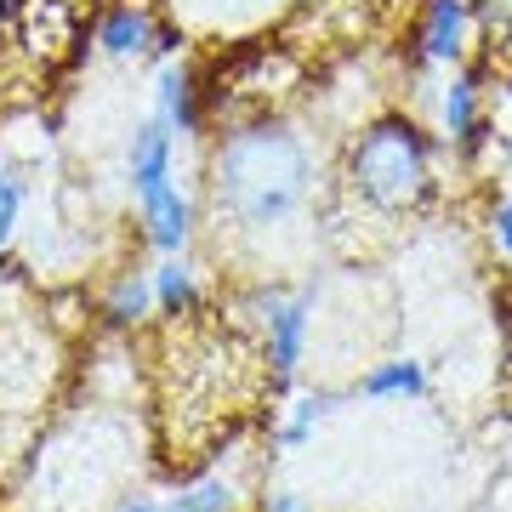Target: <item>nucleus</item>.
Masks as SVG:
<instances>
[{
    "mask_svg": "<svg viewBox=\"0 0 512 512\" xmlns=\"http://www.w3.org/2000/svg\"><path fill=\"white\" fill-rule=\"evenodd\" d=\"M217 205L245 234H268L308 205L313 194V154L291 126H245L217 148Z\"/></svg>",
    "mask_w": 512,
    "mask_h": 512,
    "instance_id": "1",
    "label": "nucleus"
},
{
    "mask_svg": "<svg viewBox=\"0 0 512 512\" xmlns=\"http://www.w3.org/2000/svg\"><path fill=\"white\" fill-rule=\"evenodd\" d=\"M348 183L376 211H410L433 188V148H427V137L410 120H376L353 143Z\"/></svg>",
    "mask_w": 512,
    "mask_h": 512,
    "instance_id": "2",
    "label": "nucleus"
},
{
    "mask_svg": "<svg viewBox=\"0 0 512 512\" xmlns=\"http://www.w3.org/2000/svg\"><path fill=\"white\" fill-rule=\"evenodd\" d=\"M177 365H183L177 382H183L188 416H222V410H228V382L245 370L228 342H188Z\"/></svg>",
    "mask_w": 512,
    "mask_h": 512,
    "instance_id": "3",
    "label": "nucleus"
},
{
    "mask_svg": "<svg viewBox=\"0 0 512 512\" xmlns=\"http://www.w3.org/2000/svg\"><path fill=\"white\" fill-rule=\"evenodd\" d=\"M478 40V12L473 0H427V23H421V52L427 63H461Z\"/></svg>",
    "mask_w": 512,
    "mask_h": 512,
    "instance_id": "4",
    "label": "nucleus"
},
{
    "mask_svg": "<svg viewBox=\"0 0 512 512\" xmlns=\"http://www.w3.org/2000/svg\"><path fill=\"white\" fill-rule=\"evenodd\" d=\"M137 200H143L148 239H154L160 251H183V239H188V200L171 188V177H165V183H148Z\"/></svg>",
    "mask_w": 512,
    "mask_h": 512,
    "instance_id": "5",
    "label": "nucleus"
},
{
    "mask_svg": "<svg viewBox=\"0 0 512 512\" xmlns=\"http://www.w3.org/2000/svg\"><path fill=\"white\" fill-rule=\"evenodd\" d=\"M302 336H308V302H274L268 308V365L285 382L302 359Z\"/></svg>",
    "mask_w": 512,
    "mask_h": 512,
    "instance_id": "6",
    "label": "nucleus"
},
{
    "mask_svg": "<svg viewBox=\"0 0 512 512\" xmlns=\"http://www.w3.org/2000/svg\"><path fill=\"white\" fill-rule=\"evenodd\" d=\"M171 177V120H148V126H137V137H131V183H137V194H143L148 183H165Z\"/></svg>",
    "mask_w": 512,
    "mask_h": 512,
    "instance_id": "7",
    "label": "nucleus"
},
{
    "mask_svg": "<svg viewBox=\"0 0 512 512\" xmlns=\"http://www.w3.org/2000/svg\"><path fill=\"white\" fill-rule=\"evenodd\" d=\"M154 40L160 35H154V18H148L143 6H120V12H109L103 29H97V46L114 52V57H137V52H148Z\"/></svg>",
    "mask_w": 512,
    "mask_h": 512,
    "instance_id": "8",
    "label": "nucleus"
},
{
    "mask_svg": "<svg viewBox=\"0 0 512 512\" xmlns=\"http://www.w3.org/2000/svg\"><path fill=\"white\" fill-rule=\"evenodd\" d=\"M444 126H450V137H456L461 148H478V137H484V109H478L473 74H456V80H450V92H444Z\"/></svg>",
    "mask_w": 512,
    "mask_h": 512,
    "instance_id": "9",
    "label": "nucleus"
},
{
    "mask_svg": "<svg viewBox=\"0 0 512 512\" xmlns=\"http://www.w3.org/2000/svg\"><path fill=\"white\" fill-rule=\"evenodd\" d=\"M160 120H171V126L194 131L200 126V103H194V80H188V69H171L160 74Z\"/></svg>",
    "mask_w": 512,
    "mask_h": 512,
    "instance_id": "10",
    "label": "nucleus"
},
{
    "mask_svg": "<svg viewBox=\"0 0 512 512\" xmlns=\"http://www.w3.org/2000/svg\"><path fill=\"white\" fill-rule=\"evenodd\" d=\"M427 387V370L416 365V359H393V365H376L359 382V393L365 399H399V393H421Z\"/></svg>",
    "mask_w": 512,
    "mask_h": 512,
    "instance_id": "11",
    "label": "nucleus"
},
{
    "mask_svg": "<svg viewBox=\"0 0 512 512\" xmlns=\"http://www.w3.org/2000/svg\"><path fill=\"white\" fill-rule=\"evenodd\" d=\"M165 512H234V484L228 478H200L183 495H171Z\"/></svg>",
    "mask_w": 512,
    "mask_h": 512,
    "instance_id": "12",
    "label": "nucleus"
},
{
    "mask_svg": "<svg viewBox=\"0 0 512 512\" xmlns=\"http://www.w3.org/2000/svg\"><path fill=\"white\" fill-rule=\"evenodd\" d=\"M148 302H154V285L131 274V279H120V285H114V296H109V319H114V325H137V319L148 313Z\"/></svg>",
    "mask_w": 512,
    "mask_h": 512,
    "instance_id": "13",
    "label": "nucleus"
},
{
    "mask_svg": "<svg viewBox=\"0 0 512 512\" xmlns=\"http://www.w3.org/2000/svg\"><path fill=\"white\" fill-rule=\"evenodd\" d=\"M154 296H160L171 313H183L200 302V291H194V279H188V268H177V262H165L160 274H154Z\"/></svg>",
    "mask_w": 512,
    "mask_h": 512,
    "instance_id": "14",
    "label": "nucleus"
},
{
    "mask_svg": "<svg viewBox=\"0 0 512 512\" xmlns=\"http://www.w3.org/2000/svg\"><path fill=\"white\" fill-rule=\"evenodd\" d=\"M330 410H336V393H308V399L296 404L291 427H285L279 439H285V444H302V439H308V433H313V421H319V416H330Z\"/></svg>",
    "mask_w": 512,
    "mask_h": 512,
    "instance_id": "15",
    "label": "nucleus"
},
{
    "mask_svg": "<svg viewBox=\"0 0 512 512\" xmlns=\"http://www.w3.org/2000/svg\"><path fill=\"white\" fill-rule=\"evenodd\" d=\"M18 205H23V183L6 171V177H0V245L12 239V228H18Z\"/></svg>",
    "mask_w": 512,
    "mask_h": 512,
    "instance_id": "16",
    "label": "nucleus"
},
{
    "mask_svg": "<svg viewBox=\"0 0 512 512\" xmlns=\"http://www.w3.org/2000/svg\"><path fill=\"white\" fill-rule=\"evenodd\" d=\"M473 12L484 29H495L501 40H512V0H473Z\"/></svg>",
    "mask_w": 512,
    "mask_h": 512,
    "instance_id": "17",
    "label": "nucleus"
},
{
    "mask_svg": "<svg viewBox=\"0 0 512 512\" xmlns=\"http://www.w3.org/2000/svg\"><path fill=\"white\" fill-rule=\"evenodd\" d=\"M495 239H501V251H512V200L495 211Z\"/></svg>",
    "mask_w": 512,
    "mask_h": 512,
    "instance_id": "18",
    "label": "nucleus"
},
{
    "mask_svg": "<svg viewBox=\"0 0 512 512\" xmlns=\"http://www.w3.org/2000/svg\"><path fill=\"white\" fill-rule=\"evenodd\" d=\"M268 512H302V507H296V495H274V501H268Z\"/></svg>",
    "mask_w": 512,
    "mask_h": 512,
    "instance_id": "19",
    "label": "nucleus"
},
{
    "mask_svg": "<svg viewBox=\"0 0 512 512\" xmlns=\"http://www.w3.org/2000/svg\"><path fill=\"white\" fill-rule=\"evenodd\" d=\"M126 512H154V507H143V501H137V507H126Z\"/></svg>",
    "mask_w": 512,
    "mask_h": 512,
    "instance_id": "20",
    "label": "nucleus"
},
{
    "mask_svg": "<svg viewBox=\"0 0 512 512\" xmlns=\"http://www.w3.org/2000/svg\"><path fill=\"white\" fill-rule=\"evenodd\" d=\"M0 23H6V0H0Z\"/></svg>",
    "mask_w": 512,
    "mask_h": 512,
    "instance_id": "21",
    "label": "nucleus"
}]
</instances>
